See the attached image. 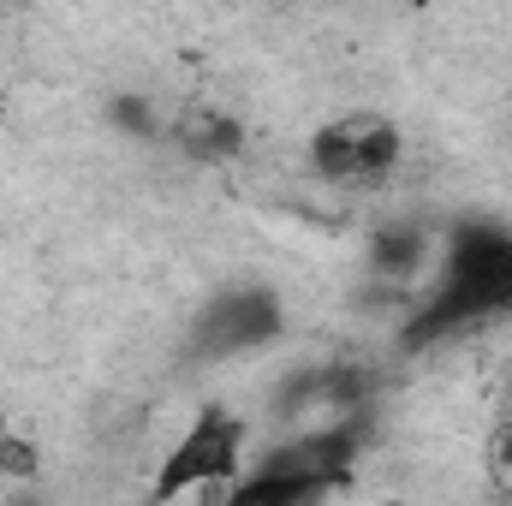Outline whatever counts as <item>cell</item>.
I'll list each match as a JSON object with an SVG mask.
<instances>
[{
    "instance_id": "obj_1",
    "label": "cell",
    "mask_w": 512,
    "mask_h": 506,
    "mask_svg": "<svg viewBox=\"0 0 512 506\" xmlns=\"http://www.w3.org/2000/svg\"><path fill=\"white\" fill-rule=\"evenodd\" d=\"M512 316V227L495 215H459L447 221L435 268H429V292L417 298V310L405 316V346H441L447 334L483 328Z\"/></svg>"
},
{
    "instance_id": "obj_2",
    "label": "cell",
    "mask_w": 512,
    "mask_h": 506,
    "mask_svg": "<svg viewBox=\"0 0 512 506\" xmlns=\"http://www.w3.org/2000/svg\"><path fill=\"white\" fill-rule=\"evenodd\" d=\"M245 447H251V423L209 399L179 429V441L161 453L155 483H149V506H173L197 489H233L245 477Z\"/></svg>"
},
{
    "instance_id": "obj_3",
    "label": "cell",
    "mask_w": 512,
    "mask_h": 506,
    "mask_svg": "<svg viewBox=\"0 0 512 506\" xmlns=\"http://www.w3.org/2000/svg\"><path fill=\"white\" fill-rule=\"evenodd\" d=\"M280 334H286V304H280L274 286H262V280L221 286V292H209V304L185 328V364L215 370V364L268 352Z\"/></svg>"
},
{
    "instance_id": "obj_4",
    "label": "cell",
    "mask_w": 512,
    "mask_h": 506,
    "mask_svg": "<svg viewBox=\"0 0 512 506\" xmlns=\"http://www.w3.org/2000/svg\"><path fill=\"white\" fill-rule=\"evenodd\" d=\"M399 155H405L399 126L387 114H370V108L322 120L304 143V161H310V173L322 185H382L399 167Z\"/></svg>"
},
{
    "instance_id": "obj_5",
    "label": "cell",
    "mask_w": 512,
    "mask_h": 506,
    "mask_svg": "<svg viewBox=\"0 0 512 506\" xmlns=\"http://www.w3.org/2000/svg\"><path fill=\"white\" fill-rule=\"evenodd\" d=\"M167 137H173V149H179L185 161H197V167H227V161H239L245 143H251L245 120H239L233 108H221V102H191V108L173 120Z\"/></svg>"
},
{
    "instance_id": "obj_6",
    "label": "cell",
    "mask_w": 512,
    "mask_h": 506,
    "mask_svg": "<svg viewBox=\"0 0 512 506\" xmlns=\"http://www.w3.org/2000/svg\"><path fill=\"white\" fill-rule=\"evenodd\" d=\"M435 245H441V239H429V227H417V221H393V227H382V233L370 239V268H376L382 280L411 286L417 274L435 268Z\"/></svg>"
},
{
    "instance_id": "obj_7",
    "label": "cell",
    "mask_w": 512,
    "mask_h": 506,
    "mask_svg": "<svg viewBox=\"0 0 512 506\" xmlns=\"http://www.w3.org/2000/svg\"><path fill=\"white\" fill-rule=\"evenodd\" d=\"M328 489L310 483V477H292V471H268L251 465L233 489H221V506H322Z\"/></svg>"
},
{
    "instance_id": "obj_8",
    "label": "cell",
    "mask_w": 512,
    "mask_h": 506,
    "mask_svg": "<svg viewBox=\"0 0 512 506\" xmlns=\"http://www.w3.org/2000/svg\"><path fill=\"white\" fill-rule=\"evenodd\" d=\"M0 477L18 483V489H30V483L42 477V453H36V441H30L24 429H12V423H0Z\"/></svg>"
},
{
    "instance_id": "obj_9",
    "label": "cell",
    "mask_w": 512,
    "mask_h": 506,
    "mask_svg": "<svg viewBox=\"0 0 512 506\" xmlns=\"http://www.w3.org/2000/svg\"><path fill=\"white\" fill-rule=\"evenodd\" d=\"M495 465H501V471L512 477V423L501 429V435H495Z\"/></svg>"
}]
</instances>
